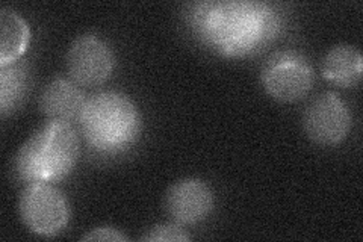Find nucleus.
<instances>
[{
	"mask_svg": "<svg viewBox=\"0 0 363 242\" xmlns=\"http://www.w3.org/2000/svg\"><path fill=\"white\" fill-rule=\"evenodd\" d=\"M79 158V138L68 123L49 121L33 132L16 158L20 179L53 182L70 175Z\"/></svg>",
	"mask_w": 363,
	"mask_h": 242,
	"instance_id": "nucleus-2",
	"label": "nucleus"
},
{
	"mask_svg": "<svg viewBox=\"0 0 363 242\" xmlns=\"http://www.w3.org/2000/svg\"><path fill=\"white\" fill-rule=\"evenodd\" d=\"M321 72L327 80L339 87H354L363 75V57L353 45H335L324 56Z\"/></svg>",
	"mask_w": 363,
	"mask_h": 242,
	"instance_id": "nucleus-10",
	"label": "nucleus"
},
{
	"mask_svg": "<svg viewBox=\"0 0 363 242\" xmlns=\"http://www.w3.org/2000/svg\"><path fill=\"white\" fill-rule=\"evenodd\" d=\"M213 207V194L206 182L188 177L176 182L165 195V211L177 224L203 221Z\"/></svg>",
	"mask_w": 363,
	"mask_h": 242,
	"instance_id": "nucleus-8",
	"label": "nucleus"
},
{
	"mask_svg": "<svg viewBox=\"0 0 363 242\" xmlns=\"http://www.w3.org/2000/svg\"><path fill=\"white\" fill-rule=\"evenodd\" d=\"M141 241L150 242H186L189 235L177 224H157L147 230Z\"/></svg>",
	"mask_w": 363,
	"mask_h": 242,
	"instance_id": "nucleus-13",
	"label": "nucleus"
},
{
	"mask_svg": "<svg viewBox=\"0 0 363 242\" xmlns=\"http://www.w3.org/2000/svg\"><path fill=\"white\" fill-rule=\"evenodd\" d=\"M79 123L86 143L105 153L129 147L141 132L138 108L117 91H104L86 99Z\"/></svg>",
	"mask_w": 363,
	"mask_h": 242,
	"instance_id": "nucleus-3",
	"label": "nucleus"
},
{
	"mask_svg": "<svg viewBox=\"0 0 363 242\" xmlns=\"http://www.w3.org/2000/svg\"><path fill=\"white\" fill-rule=\"evenodd\" d=\"M2 67L0 72V108L2 114L13 111L26 94L28 73L23 65L11 62Z\"/></svg>",
	"mask_w": 363,
	"mask_h": 242,
	"instance_id": "nucleus-12",
	"label": "nucleus"
},
{
	"mask_svg": "<svg viewBox=\"0 0 363 242\" xmlns=\"http://www.w3.org/2000/svg\"><path fill=\"white\" fill-rule=\"evenodd\" d=\"M18 212L30 232L41 236L61 233L70 218L64 194L49 182L29 183L20 195Z\"/></svg>",
	"mask_w": 363,
	"mask_h": 242,
	"instance_id": "nucleus-4",
	"label": "nucleus"
},
{
	"mask_svg": "<svg viewBox=\"0 0 363 242\" xmlns=\"http://www.w3.org/2000/svg\"><path fill=\"white\" fill-rule=\"evenodd\" d=\"M82 241H129V238L113 227H99L89 230L82 236Z\"/></svg>",
	"mask_w": 363,
	"mask_h": 242,
	"instance_id": "nucleus-14",
	"label": "nucleus"
},
{
	"mask_svg": "<svg viewBox=\"0 0 363 242\" xmlns=\"http://www.w3.org/2000/svg\"><path fill=\"white\" fill-rule=\"evenodd\" d=\"M200 35L225 56H244L276 37L277 13L260 2L201 4L192 11Z\"/></svg>",
	"mask_w": 363,
	"mask_h": 242,
	"instance_id": "nucleus-1",
	"label": "nucleus"
},
{
	"mask_svg": "<svg viewBox=\"0 0 363 242\" xmlns=\"http://www.w3.org/2000/svg\"><path fill=\"white\" fill-rule=\"evenodd\" d=\"M82 89L68 79L58 77L45 85L40 97V108L50 121L68 123L81 119L85 106Z\"/></svg>",
	"mask_w": 363,
	"mask_h": 242,
	"instance_id": "nucleus-9",
	"label": "nucleus"
},
{
	"mask_svg": "<svg viewBox=\"0 0 363 242\" xmlns=\"http://www.w3.org/2000/svg\"><path fill=\"white\" fill-rule=\"evenodd\" d=\"M260 80L267 93L279 101H297L309 93L313 72L309 61L294 50L272 53L260 72Z\"/></svg>",
	"mask_w": 363,
	"mask_h": 242,
	"instance_id": "nucleus-5",
	"label": "nucleus"
},
{
	"mask_svg": "<svg viewBox=\"0 0 363 242\" xmlns=\"http://www.w3.org/2000/svg\"><path fill=\"white\" fill-rule=\"evenodd\" d=\"M30 32L26 20L16 11H0V65L16 62L26 52Z\"/></svg>",
	"mask_w": 363,
	"mask_h": 242,
	"instance_id": "nucleus-11",
	"label": "nucleus"
},
{
	"mask_svg": "<svg viewBox=\"0 0 363 242\" xmlns=\"http://www.w3.org/2000/svg\"><path fill=\"white\" fill-rule=\"evenodd\" d=\"M116 56L111 45L97 35L77 37L67 53V68L73 82L82 87L104 84L111 76Z\"/></svg>",
	"mask_w": 363,
	"mask_h": 242,
	"instance_id": "nucleus-6",
	"label": "nucleus"
},
{
	"mask_svg": "<svg viewBox=\"0 0 363 242\" xmlns=\"http://www.w3.org/2000/svg\"><path fill=\"white\" fill-rule=\"evenodd\" d=\"M304 131L320 145L342 143L351 128V114L347 103L335 93L318 96L308 106L303 117Z\"/></svg>",
	"mask_w": 363,
	"mask_h": 242,
	"instance_id": "nucleus-7",
	"label": "nucleus"
}]
</instances>
